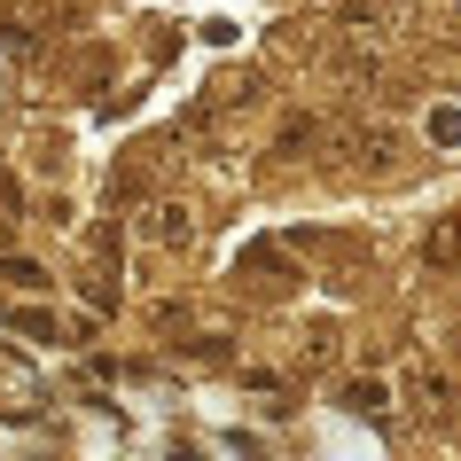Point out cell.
<instances>
[{"label": "cell", "instance_id": "6da1fadb", "mask_svg": "<svg viewBox=\"0 0 461 461\" xmlns=\"http://www.w3.org/2000/svg\"><path fill=\"white\" fill-rule=\"evenodd\" d=\"M422 258H430V267H454V258H461V219H446V227H438L430 243H422Z\"/></svg>", "mask_w": 461, "mask_h": 461}, {"label": "cell", "instance_id": "7a4b0ae2", "mask_svg": "<svg viewBox=\"0 0 461 461\" xmlns=\"http://www.w3.org/2000/svg\"><path fill=\"white\" fill-rule=\"evenodd\" d=\"M430 141L438 149H461V110H454V102H438V110H430Z\"/></svg>", "mask_w": 461, "mask_h": 461}, {"label": "cell", "instance_id": "3957f363", "mask_svg": "<svg viewBox=\"0 0 461 461\" xmlns=\"http://www.w3.org/2000/svg\"><path fill=\"white\" fill-rule=\"evenodd\" d=\"M0 282H16V290H48V274L32 267V258H0Z\"/></svg>", "mask_w": 461, "mask_h": 461}, {"label": "cell", "instance_id": "277c9868", "mask_svg": "<svg viewBox=\"0 0 461 461\" xmlns=\"http://www.w3.org/2000/svg\"><path fill=\"white\" fill-rule=\"evenodd\" d=\"M344 407L352 414H384V384H344Z\"/></svg>", "mask_w": 461, "mask_h": 461}]
</instances>
